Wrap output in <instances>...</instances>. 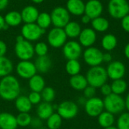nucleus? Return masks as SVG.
Segmentation results:
<instances>
[{
    "label": "nucleus",
    "instance_id": "obj_1",
    "mask_svg": "<svg viewBox=\"0 0 129 129\" xmlns=\"http://www.w3.org/2000/svg\"><path fill=\"white\" fill-rule=\"evenodd\" d=\"M20 85L18 79L9 75L1 78L0 80V98L6 101H15L20 96Z\"/></svg>",
    "mask_w": 129,
    "mask_h": 129
},
{
    "label": "nucleus",
    "instance_id": "obj_2",
    "mask_svg": "<svg viewBox=\"0 0 129 129\" xmlns=\"http://www.w3.org/2000/svg\"><path fill=\"white\" fill-rule=\"evenodd\" d=\"M86 79L88 85L95 88H101L107 80V74L106 69L101 66L91 67L86 73Z\"/></svg>",
    "mask_w": 129,
    "mask_h": 129
},
{
    "label": "nucleus",
    "instance_id": "obj_3",
    "mask_svg": "<svg viewBox=\"0 0 129 129\" xmlns=\"http://www.w3.org/2000/svg\"><path fill=\"white\" fill-rule=\"evenodd\" d=\"M103 101L104 110L113 115L121 113L125 109V99H123L121 95L112 93L111 94L105 97Z\"/></svg>",
    "mask_w": 129,
    "mask_h": 129
},
{
    "label": "nucleus",
    "instance_id": "obj_4",
    "mask_svg": "<svg viewBox=\"0 0 129 129\" xmlns=\"http://www.w3.org/2000/svg\"><path fill=\"white\" fill-rule=\"evenodd\" d=\"M14 53L16 57L20 60H29L35 54L34 46L26 39L16 42L14 45Z\"/></svg>",
    "mask_w": 129,
    "mask_h": 129
},
{
    "label": "nucleus",
    "instance_id": "obj_5",
    "mask_svg": "<svg viewBox=\"0 0 129 129\" xmlns=\"http://www.w3.org/2000/svg\"><path fill=\"white\" fill-rule=\"evenodd\" d=\"M108 11L113 18L122 19L128 14L129 4L126 0H110Z\"/></svg>",
    "mask_w": 129,
    "mask_h": 129
},
{
    "label": "nucleus",
    "instance_id": "obj_6",
    "mask_svg": "<svg viewBox=\"0 0 129 129\" xmlns=\"http://www.w3.org/2000/svg\"><path fill=\"white\" fill-rule=\"evenodd\" d=\"M51 17L52 24L54 27L58 28H64L70 20V13L67 9L60 6L56 7L52 10Z\"/></svg>",
    "mask_w": 129,
    "mask_h": 129
},
{
    "label": "nucleus",
    "instance_id": "obj_7",
    "mask_svg": "<svg viewBox=\"0 0 129 129\" xmlns=\"http://www.w3.org/2000/svg\"><path fill=\"white\" fill-rule=\"evenodd\" d=\"M44 29H41L36 23H24L21 28V36L24 39L29 42H34L39 40L41 36L45 33Z\"/></svg>",
    "mask_w": 129,
    "mask_h": 129
},
{
    "label": "nucleus",
    "instance_id": "obj_8",
    "mask_svg": "<svg viewBox=\"0 0 129 129\" xmlns=\"http://www.w3.org/2000/svg\"><path fill=\"white\" fill-rule=\"evenodd\" d=\"M57 113L63 119H72L77 116L79 107L73 101H64L57 105Z\"/></svg>",
    "mask_w": 129,
    "mask_h": 129
},
{
    "label": "nucleus",
    "instance_id": "obj_9",
    "mask_svg": "<svg viewBox=\"0 0 129 129\" xmlns=\"http://www.w3.org/2000/svg\"><path fill=\"white\" fill-rule=\"evenodd\" d=\"M67 36L63 28L54 27L51 29L47 36L48 42L50 46L54 48H59L63 47L67 42Z\"/></svg>",
    "mask_w": 129,
    "mask_h": 129
},
{
    "label": "nucleus",
    "instance_id": "obj_10",
    "mask_svg": "<svg viewBox=\"0 0 129 129\" xmlns=\"http://www.w3.org/2000/svg\"><path fill=\"white\" fill-rule=\"evenodd\" d=\"M85 113L91 117H98L103 111H104V101L99 98L94 97L87 99L84 104Z\"/></svg>",
    "mask_w": 129,
    "mask_h": 129
},
{
    "label": "nucleus",
    "instance_id": "obj_11",
    "mask_svg": "<svg viewBox=\"0 0 129 129\" xmlns=\"http://www.w3.org/2000/svg\"><path fill=\"white\" fill-rule=\"evenodd\" d=\"M15 70L18 76L24 79H29L37 73L35 63L30 60H20L17 63Z\"/></svg>",
    "mask_w": 129,
    "mask_h": 129
},
{
    "label": "nucleus",
    "instance_id": "obj_12",
    "mask_svg": "<svg viewBox=\"0 0 129 129\" xmlns=\"http://www.w3.org/2000/svg\"><path fill=\"white\" fill-rule=\"evenodd\" d=\"M103 52L94 47L88 48L83 53L85 62L91 67L100 66L103 61Z\"/></svg>",
    "mask_w": 129,
    "mask_h": 129
},
{
    "label": "nucleus",
    "instance_id": "obj_13",
    "mask_svg": "<svg viewBox=\"0 0 129 129\" xmlns=\"http://www.w3.org/2000/svg\"><path fill=\"white\" fill-rule=\"evenodd\" d=\"M82 46L76 41L67 42L63 46V54L66 59L78 60L82 55Z\"/></svg>",
    "mask_w": 129,
    "mask_h": 129
},
{
    "label": "nucleus",
    "instance_id": "obj_14",
    "mask_svg": "<svg viewBox=\"0 0 129 129\" xmlns=\"http://www.w3.org/2000/svg\"><path fill=\"white\" fill-rule=\"evenodd\" d=\"M106 71L108 78L113 81L120 79H122L125 74V66L121 61H112L109 63Z\"/></svg>",
    "mask_w": 129,
    "mask_h": 129
},
{
    "label": "nucleus",
    "instance_id": "obj_15",
    "mask_svg": "<svg viewBox=\"0 0 129 129\" xmlns=\"http://www.w3.org/2000/svg\"><path fill=\"white\" fill-rule=\"evenodd\" d=\"M103 11L102 3L98 0H89L85 6V14L91 20L101 16Z\"/></svg>",
    "mask_w": 129,
    "mask_h": 129
},
{
    "label": "nucleus",
    "instance_id": "obj_16",
    "mask_svg": "<svg viewBox=\"0 0 129 129\" xmlns=\"http://www.w3.org/2000/svg\"><path fill=\"white\" fill-rule=\"evenodd\" d=\"M97 39L96 33L91 28H85L82 29L79 36V44L84 47H91L94 44Z\"/></svg>",
    "mask_w": 129,
    "mask_h": 129
},
{
    "label": "nucleus",
    "instance_id": "obj_17",
    "mask_svg": "<svg viewBox=\"0 0 129 129\" xmlns=\"http://www.w3.org/2000/svg\"><path fill=\"white\" fill-rule=\"evenodd\" d=\"M20 14L23 22L25 23H33L36 22L39 12L35 6L27 5L22 9Z\"/></svg>",
    "mask_w": 129,
    "mask_h": 129
},
{
    "label": "nucleus",
    "instance_id": "obj_18",
    "mask_svg": "<svg viewBox=\"0 0 129 129\" xmlns=\"http://www.w3.org/2000/svg\"><path fill=\"white\" fill-rule=\"evenodd\" d=\"M16 116L7 112L0 113V129H17Z\"/></svg>",
    "mask_w": 129,
    "mask_h": 129
},
{
    "label": "nucleus",
    "instance_id": "obj_19",
    "mask_svg": "<svg viewBox=\"0 0 129 129\" xmlns=\"http://www.w3.org/2000/svg\"><path fill=\"white\" fill-rule=\"evenodd\" d=\"M54 106L51 103L41 102L36 108L37 116L42 120H47L54 113Z\"/></svg>",
    "mask_w": 129,
    "mask_h": 129
},
{
    "label": "nucleus",
    "instance_id": "obj_20",
    "mask_svg": "<svg viewBox=\"0 0 129 129\" xmlns=\"http://www.w3.org/2000/svg\"><path fill=\"white\" fill-rule=\"evenodd\" d=\"M85 4L82 0H68L67 2V9L70 14L76 16H80L85 14Z\"/></svg>",
    "mask_w": 129,
    "mask_h": 129
},
{
    "label": "nucleus",
    "instance_id": "obj_21",
    "mask_svg": "<svg viewBox=\"0 0 129 129\" xmlns=\"http://www.w3.org/2000/svg\"><path fill=\"white\" fill-rule=\"evenodd\" d=\"M34 63L37 72L40 73H47L51 70L52 66V61L48 55L38 57Z\"/></svg>",
    "mask_w": 129,
    "mask_h": 129
},
{
    "label": "nucleus",
    "instance_id": "obj_22",
    "mask_svg": "<svg viewBox=\"0 0 129 129\" xmlns=\"http://www.w3.org/2000/svg\"><path fill=\"white\" fill-rule=\"evenodd\" d=\"M28 80H29V82H28L29 88L31 90V91H36V92L41 93L42 91L45 87V79L41 75L36 74Z\"/></svg>",
    "mask_w": 129,
    "mask_h": 129
},
{
    "label": "nucleus",
    "instance_id": "obj_23",
    "mask_svg": "<svg viewBox=\"0 0 129 129\" xmlns=\"http://www.w3.org/2000/svg\"><path fill=\"white\" fill-rule=\"evenodd\" d=\"M14 106L19 113H29L33 107L28 97L25 95L18 96L14 101Z\"/></svg>",
    "mask_w": 129,
    "mask_h": 129
},
{
    "label": "nucleus",
    "instance_id": "obj_24",
    "mask_svg": "<svg viewBox=\"0 0 129 129\" xmlns=\"http://www.w3.org/2000/svg\"><path fill=\"white\" fill-rule=\"evenodd\" d=\"M69 82L71 88L76 91H83L88 85L86 77L80 73L71 76Z\"/></svg>",
    "mask_w": 129,
    "mask_h": 129
},
{
    "label": "nucleus",
    "instance_id": "obj_25",
    "mask_svg": "<svg viewBox=\"0 0 129 129\" xmlns=\"http://www.w3.org/2000/svg\"><path fill=\"white\" fill-rule=\"evenodd\" d=\"M4 19L5 23L8 26L13 27L19 26L23 22L20 13L17 11H11L8 12L5 15Z\"/></svg>",
    "mask_w": 129,
    "mask_h": 129
},
{
    "label": "nucleus",
    "instance_id": "obj_26",
    "mask_svg": "<svg viewBox=\"0 0 129 129\" xmlns=\"http://www.w3.org/2000/svg\"><path fill=\"white\" fill-rule=\"evenodd\" d=\"M14 70L12 61L5 56L0 57V78L11 75Z\"/></svg>",
    "mask_w": 129,
    "mask_h": 129
},
{
    "label": "nucleus",
    "instance_id": "obj_27",
    "mask_svg": "<svg viewBox=\"0 0 129 129\" xmlns=\"http://www.w3.org/2000/svg\"><path fill=\"white\" fill-rule=\"evenodd\" d=\"M98 124L104 128L113 126L115 123V117L114 115L108 111H103L98 116Z\"/></svg>",
    "mask_w": 129,
    "mask_h": 129
},
{
    "label": "nucleus",
    "instance_id": "obj_28",
    "mask_svg": "<svg viewBox=\"0 0 129 129\" xmlns=\"http://www.w3.org/2000/svg\"><path fill=\"white\" fill-rule=\"evenodd\" d=\"M66 35L70 38L79 37L82 29L80 25L76 21H70L63 28Z\"/></svg>",
    "mask_w": 129,
    "mask_h": 129
},
{
    "label": "nucleus",
    "instance_id": "obj_29",
    "mask_svg": "<svg viewBox=\"0 0 129 129\" xmlns=\"http://www.w3.org/2000/svg\"><path fill=\"white\" fill-rule=\"evenodd\" d=\"M110 85L112 88V92L118 95H122V94H124L128 88L127 82L122 79L113 80Z\"/></svg>",
    "mask_w": 129,
    "mask_h": 129
},
{
    "label": "nucleus",
    "instance_id": "obj_30",
    "mask_svg": "<svg viewBox=\"0 0 129 129\" xmlns=\"http://www.w3.org/2000/svg\"><path fill=\"white\" fill-rule=\"evenodd\" d=\"M65 70L67 74L73 76L79 74L81 71V64L78 60H69L66 63Z\"/></svg>",
    "mask_w": 129,
    "mask_h": 129
},
{
    "label": "nucleus",
    "instance_id": "obj_31",
    "mask_svg": "<svg viewBox=\"0 0 129 129\" xmlns=\"http://www.w3.org/2000/svg\"><path fill=\"white\" fill-rule=\"evenodd\" d=\"M102 47L106 51H112L117 45V39L113 34H107L104 36L102 39Z\"/></svg>",
    "mask_w": 129,
    "mask_h": 129
},
{
    "label": "nucleus",
    "instance_id": "obj_32",
    "mask_svg": "<svg viewBox=\"0 0 129 129\" xmlns=\"http://www.w3.org/2000/svg\"><path fill=\"white\" fill-rule=\"evenodd\" d=\"M91 25L94 30L98 32H105L109 28V21L106 18L98 17L91 20Z\"/></svg>",
    "mask_w": 129,
    "mask_h": 129
},
{
    "label": "nucleus",
    "instance_id": "obj_33",
    "mask_svg": "<svg viewBox=\"0 0 129 129\" xmlns=\"http://www.w3.org/2000/svg\"><path fill=\"white\" fill-rule=\"evenodd\" d=\"M36 23L41 29H46L47 28H48L52 24L51 14H48V13H47V12L39 13V14L38 16V18L36 20Z\"/></svg>",
    "mask_w": 129,
    "mask_h": 129
},
{
    "label": "nucleus",
    "instance_id": "obj_34",
    "mask_svg": "<svg viewBox=\"0 0 129 129\" xmlns=\"http://www.w3.org/2000/svg\"><path fill=\"white\" fill-rule=\"evenodd\" d=\"M46 121L48 129H59L62 125L63 119L57 113H54Z\"/></svg>",
    "mask_w": 129,
    "mask_h": 129
},
{
    "label": "nucleus",
    "instance_id": "obj_35",
    "mask_svg": "<svg viewBox=\"0 0 129 129\" xmlns=\"http://www.w3.org/2000/svg\"><path fill=\"white\" fill-rule=\"evenodd\" d=\"M42 98L44 102H48V103H51L56 96V92L54 89L52 87L50 86H45V88L41 92Z\"/></svg>",
    "mask_w": 129,
    "mask_h": 129
},
{
    "label": "nucleus",
    "instance_id": "obj_36",
    "mask_svg": "<svg viewBox=\"0 0 129 129\" xmlns=\"http://www.w3.org/2000/svg\"><path fill=\"white\" fill-rule=\"evenodd\" d=\"M32 118L29 113H19L16 116L17 125L20 127H27L30 125Z\"/></svg>",
    "mask_w": 129,
    "mask_h": 129
},
{
    "label": "nucleus",
    "instance_id": "obj_37",
    "mask_svg": "<svg viewBox=\"0 0 129 129\" xmlns=\"http://www.w3.org/2000/svg\"><path fill=\"white\" fill-rule=\"evenodd\" d=\"M118 129H129V112L122 113L117 120Z\"/></svg>",
    "mask_w": 129,
    "mask_h": 129
},
{
    "label": "nucleus",
    "instance_id": "obj_38",
    "mask_svg": "<svg viewBox=\"0 0 129 129\" xmlns=\"http://www.w3.org/2000/svg\"><path fill=\"white\" fill-rule=\"evenodd\" d=\"M34 51L38 57L45 56L48 52V46L45 42H37L34 46Z\"/></svg>",
    "mask_w": 129,
    "mask_h": 129
},
{
    "label": "nucleus",
    "instance_id": "obj_39",
    "mask_svg": "<svg viewBox=\"0 0 129 129\" xmlns=\"http://www.w3.org/2000/svg\"><path fill=\"white\" fill-rule=\"evenodd\" d=\"M30 103L33 104V105H38L42 101V95H41V93L39 92H36V91H31L29 95L27 96Z\"/></svg>",
    "mask_w": 129,
    "mask_h": 129
},
{
    "label": "nucleus",
    "instance_id": "obj_40",
    "mask_svg": "<svg viewBox=\"0 0 129 129\" xmlns=\"http://www.w3.org/2000/svg\"><path fill=\"white\" fill-rule=\"evenodd\" d=\"M83 93H84V97L86 99H90L94 97H95V94H96V88L91 86V85H88L84 90H83Z\"/></svg>",
    "mask_w": 129,
    "mask_h": 129
},
{
    "label": "nucleus",
    "instance_id": "obj_41",
    "mask_svg": "<svg viewBox=\"0 0 129 129\" xmlns=\"http://www.w3.org/2000/svg\"><path fill=\"white\" fill-rule=\"evenodd\" d=\"M101 94L103 95H104L105 97L111 94L113 92H112V88H111V85L107 84V83H105L104 84L101 88Z\"/></svg>",
    "mask_w": 129,
    "mask_h": 129
},
{
    "label": "nucleus",
    "instance_id": "obj_42",
    "mask_svg": "<svg viewBox=\"0 0 129 129\" xmlns=\"http://www.w3.org/2000/svg\"><path fill=\"white\" fill-rule=\"evenodd\" d=\"M42 119H39L38 116L36 118H32V121L30 123V126H32L33 128L39 129L42 128Z\"/></svg>",
    "mask_w": 129,
    "mask_h": 129
},
{
    "label": "nucleus",
    "instance_id": "obj_43",
    "mask_svg": "<svg viewBox=\"0 0 129 129\" xmlns=\"http://www.w3.org/2000/svg\"><path fill=\"white\" fill-rule=\"evenodd\" d=\"M122 26L125 32L129 33V14H127L122 19Z\"/></svg>",
    "mask_w": 129,
    "mask_h": 129
},
{
    "label": "nucleus",
    "instance_id": "obj_44",
    "mask_svg": "<svg viewBox=\"0 0 129 129\" xmlns=\"http://www.w3.org/2000/svg\"><path fill=\"white\" fill-rule=\"evenodd\" d=\"M7 45L6 43L2 41V40H0V57H2V56H5L6 52H7Z\"/></svg>",
    "mask_w": 129,
    "mask_h": 129
},
{
    "label": "nucleus",
    "instance_id": "obj_45",
    "mask_svg": "<svg viewBox=\"0 0 129 129\" xmlns=\"http://www.w3.org/2000/svg\"><path fill=\"white\" fill-rule=\"evenodd\" d=\"M112 59H113V57L110 53L103 54V61L110 63V62H112Z\"/></svg>",
    "mask_w": 129,
    "mask_h": 129
},
{
    "label": "nucleus",
    "instance_id": "obj_46",
    "mask_svg": "<svg viewBox=\"0 0 129 129\" xmlns=\"http://www.w3.org/2000/svg\"><path fill=\"white\" fill-rule=\"evenodd\" d=\"M9 0H0V11L4 10L7 8Z\"/></svg>",
    "mask_w": 129,
    "mask_h": 129
},
{
    "label": "nucleus",
    "instance_id": "obj_47",
    "mask_svg": "<svg viewBox=\"0 0 129 129\" xmlns=\"http://www.w3.org/2000/svg\"><path fill=\"white\" fill-rule=\"evenodd\" d=\"M81 20H82V22L84 23V24H87V23H88L91 20V19L88 16V15H86V14H84L82 17V19H81Z\"/></svg>",
    "mask_w": 129,
    "mask_h": 129
},
{
    "label": "nucleus",
    "instance_id": "obj_48",
    "mask_svg": "<svg viewBox=\"0 0 129 129\" xmlns=\"http://www.w3.org/2000/svg\"><path fill=\"white\" fill-rule=\"evenodd\" d=\"M124 54L125 55V57L129 59V43H128L126 45V46L125 47V49H124Z\"/></svg>",
    "mask_w": 129,
    "mask_h": 129
},
{
    "label": "nucleus",
    "instance_id": "obj_49",
    "mask_svg": "<svg viewBox=\"0 0 129 129\" xmlns=\"http://www.w3.org/2000/svg\"><path fill=\"white\" fill-rule=\"evenodd\" d=\"M5 24V22L4 17H2V16L0 14V30H2L3 26H4Z\"/></svg>",
    "mask_w": 129,
    "mask_h": 129
},
{
    "label": "nucleus",
    "instance_id": "obj_50",
    "mask_svg": "<svg viewBox=\"0 0 129 129\" xmlns=\"http://www.w3.org/2000/svg\"><path fill=\"white\" fill-rule=\"evenodd\" d=\"M125 108L129 112V93L127 94V96L125 99Z\"/></svg>",
    "mask_w": 129,
    "mask_h": 129
},
{
    "label": "nucleus",
    "instance_id": "obj_51",
    "mask_svg": "<svg viewBox=\"0 0 129 129\" xmlns=\"http://www.w3.org/2000/svg\"><path fill=\"white\" fill-rule=\"evenodd\" d=\"M31 1L35 4H40L44 2V0H31Z\"/></svg>",
    "mask_w": 129,
    "mask_h": 129
},
{
    "label": "nucleus",
    "instance_id": "obj_52",
    "mask_svg": "<svg viewBox=\"0 0 129 129\" xmlns=\"http://www.w3.org/2000/svg\"><path fill=\"white\" fill-rule=\"evenodd\" d=\"M104 129H118L117 127H115V126H110V127H108V128H106Z\"/></svg>",
    "mask_w": 129,
    "mask_h": 129
},
{
    "label": "nucleus",
    "instance_id": "obj_53",
    "mask_svg": "<svg viewBox=\"0 0 129 129\" xmlns=\"http://www.w3.org/2000/svg\"><path fill=\"white\" fill-rule=\"evenodd\" d=\"M39 129H48V128H42H42H39Z\"/></svg>",
    "mask_w": 129,
    "mask_h": 129
}]
</instances>
